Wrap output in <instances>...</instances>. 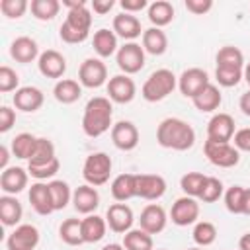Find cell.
<instances>
[{
  "instance_id": "obj_26",
  "label": "cell",
  "mask_w": 250,
  "mask_h": 250,
  "mask_svg": "<svg viewBox=\"0 0 250 250\" xmlns=\"http://www.w3.org/2000/svg\"><path fill=\"white\" fill-rule=\"evenodd\" d=\"M53 96L59 104H64V105L74 104L82 96V84L72 78H61L53 88Z\"/></svg>"
},
{
  "instance_id": "obj_21",
  "label": "cell",
  "mask_w": 250,
  "mask_h": 250,
  "mask_svg": "<svg viewBox=\"0 0 250 250\" xmlns=\"http://www.w3.org/2000/svg\"><path fill=\"white\" fill-rule=\"evenodd\" d=\"M27 197H29V203L33 207V211L37 215H51L55 211L53 207V199H51V189H49V184L45 182H35L31 184L29 191H27Z\"/></svg>"
},
{
  "instance_id": "obj_13",
  "label": "cell",
  "mask_w": 250,
  "mask_h": 250,
  "mask_svg": "<svg viewBox=\"0 0 250 250\" xmlns=\"http://www.w3.org/2000/svg\"><path fill=\"white\" fill-rule=\"evenodd\" d=\"M234 119L229 113H215L207 123V139L215 143H230L234 137Z\"/></svg>"
},
{
  "instance_id": "obj_55",
  "label": "cell",
  "mask_w": 250,
  "mask_h": 250,
  "mask_svg": "<svg viewBox=\"0 0 250 250\" xmlns=\"http://www.w3.org/2000/svg\"><path fill=\"white\" fill-rule=\"evenodd\" d=\"M8 160H10V148L6 145L0 146V170L8 168Z\"/></svg>"
},
{
  "instance_id": "obj_18",
  "label": "cell",
  "mask_w": 250,
  "mask_h": 250,
  "mask_svg": "<svg viewBox=\"0 0 250 250\" xmlns=\"http://www.w3.org/2000/svg\"><path fill=\"white\" fill-rule=\"evenodd\" d=\"M111 29L117 37L125 39L127 43L129 41H135L137 37L143 35V25L139 21V18L135 14H127V12H121L113 18V23H111Z\"/></svg>"
},
{
  "instance_id": "obj_39",
  "label": "cell",
  "mask_w": 250,
  "mask_h": 250,
  "mask_svg": "<svg viewBox=\"0 0 250 250\" xmlns=\"http://www.w3.org/2000/svg\"><path fill=\"white\" fill-rule=\"evenodd\" d=\"M70 27L78 29V31H88L90 33V25H92V12L88 8V4L72 8L66 12V20H64Z\"/></svg>"
},
{
  "instance_id": "obj_19",
  "label": "cell",
  "mask_w": 250,
  "mask_h": 250,
  "mask_svg": "<svg viewBox=\"0 0 250 250\" xmlns=\"http://www.w3.org/2000/svg\"><path fill=\"white\" fill-rule=\"evenodd\" d=\"M37 68L45 78H61L66 72V59L59 51L47 49L39 55Z\"/></svg>"
},
{
  "instance_id": "obj_31",
  "label": "cell",
  "mask_w": 250,
  "mask_h": 250,
  "mask_svg": "<svg viewBox=\"0 0 250 250\" xmlns=\"http://www.w3.org/2000/svg\"><path fill=\"white\" fill-rule=\"evenodd\" d=\"M143 49L154 57L164 55L168 49V37L160 27H148L143 31Z\"/></svg>"
},
{
  "instance_id": "obj_25",
  "label": "cell",
  "mask_w": 250,
  "mask_h": 250,
  "mask_svg": "<svg viewBox=\"0 0 250 250\" xmlns=\"http://www.w3.org/2000/svg\"><path fill=\"white\" fill-rule=\"evenodd\" d=\"M23 217V207L16 199V195H2L0 197V221L4 227H18Z\"/></svg>"
},
{
  "instance_id": "obj_61",
  "label": "cell",
  "mask_w": 250,
  "mask_h": 250,
  "mask_svg": "<svg viewBox=\"0 0 250 250\" xmlns=\"http://www.w3.org/2000/svg\"><path fill=\"white\" fill-rule=\"evenodd\" d=\"M188 250H203V248H199V246H195V248H188Z\"/></svg>"
},
{
  "instance_id": "obj_8",
  "label": "cell",
  "mask_w": 250,
  "mask_h": 250,
  "mask_svg": "<svg viewBox=\"0 0 250 250\" xmlns=\"http://www.w3.org/2000/svg\"><path fill=\"white\" fill-rule=\"evenodd\" d=\"M39 229L35 225L23 223L18 225L6 238V248L8 250H35L39 244Z\"/></svg>"
},
{
  "instance_id": "obj_9",
  "label": "cell",
  "mask_w": 250,
  "mask_h": 250,
  "mask_svg": "<svg viewBox=\"0 0 250 250\" xmlns=\"http://www.w3.org/2000/svg\"><path fill=\"white\" fill-rule=\"evenodd\" d=\"M170 219L174 225L178 227H188V225H195L199 219V203L195 197L189 195H182L172 203L170 209Z\"/></svg>"
},
{
  "instance_id": "obj_24",
  "label": "cell",
  "mask_w": 250,
  "mask_h": 250,
  "mask_svg": "<svg viewBox=\"0 0 250 250\" xmlns=\"http://www.w3.org/2000/svg\"><path fill=\"white\" fill-rule=\"evenodd\" d=\"M111 197L117 203H125L131 197H137V174H119L111 182Z\"/></svg>"
},
{
  "instance_id": "obj_47",
  "label": "cell",
  "mask_w": 250,
  "mask_h": 250,
  "mask_svg": "<svg viewBox=\"0 0 250 250\" xmlns=\"http://www.w3.org/2000/svg\"><path fill=\"white\" fill-rule=\"evenodd\" d=\"M59 168H61V162H59V158H55L53 162H49V164H45V166H27V172H29V176L35 178L37 182H43V180L53 178V176L59 172Z\"/></svg>"
},
{
  "instance_id": "obj_15",
  "label": "cell",
  "mask_w": 250,
  "mask_h": 250,
  "mask_svg": "<svg viewBox=\"0 0 250 250\" xmlns=\"http://www.w3.org/2000/svg\"><path fill=\"white\" fill-rule=\"evenodd\" d=\"M166 193V180L158 174H137V197L156 201Z\"/></svg>"
},
{
  "instance_id": "obj_17",
  "label": "cell",
  "mask_w": 250,
  "mask_h": 250,
  "mask_svg": "<svg viewBox=\"0 0 250 250\" xmlns=\"http://www.w3.org/2000/svg\"><path fill=\"white\" fill-rule=\"evenodd\" d=\"M166 223H168V215L164 211L162 205L158 203H148L143 211H141V217H139V225L143 230H146L148 234H158L166 229Z\"/></svg>"
},
{
  "instance_id": "obj_4",
  "label": "cell",
  "mask_w": 250,
  "mask_h": 250,
  "mask_svg": "<svg viewBox=\"0 0 250 250\" xmlns=\"http://www.w3.org/2000/svg\"><path fill=\"white\" fill-rule=\"evenodd\" d=\"M111 168H113V162H111L109 154H105V152H92L84 160L82 178L86 180V184L98 188V186H104L109 180Z\"/></svg>"
},
{
  "instance_id": "obj_54",
  "label": "cell",
  "mask_w": 250,
  "mask_h": 250,
  "mask_svg": "<svg viewBox=\"0 0 250 250\" xmlns=\"http://www.w3.org/2000/svg\"><path fill=\"white\" fill-rule=\"evenodd\" d=\"M238 107H240V111H242L246 117H250V90L244 92V94L240 96V100H238Z\"/></svg>"
},
{
  "instance_id": "obj_29",
  "label": "cell",
  "mask_w": 250,
  "mask_h": 250,
  "mask_svg": "<svg viewBox=\"0 0 250 250\" xmlns=\"http://www.w3.org/2000/svg\"><path fill=\"white\" fill-rule=\"evenodd\" d=\"M105 230H107V223H105L104 217L92 213V215H86L82 219V236H84V242H88V244L100 242L105 236Z\"/></svg>"
},
{
  "instance_id": "obj_57",
  "label": "cell",
  "mask_w": 250,
  "mask_h": 250,
  "mask_svg": "<svg viewBox=\"0 0 250 250\" xmlns=\"http://www.w3.org/2000/svg\"><path fill=\"white\" fill-rule=\"evenodd\" d=\"M84 4H88V2L86 0H62V6H66L68 10L78 8V6H84Z\"/></svg>"
},
{
  "instance_id": "obj_41",
  "label": "cell",
  "mask_w": 250,
  "mask_h": 250,
  "mask_svg": "<svg viewBox=\"0 0 250 250\" xmlns=\"http://www.w3.org/2000/svg\"><path fill=\"white\" fill-rule=\"evenodd\" d=\"M205 180H207V176L201 174V172H188V174L182 176L180 188H182L184 195H189V197H197L199 199L201 189L205 186Z\"/></svg>"
},
{
  "instance_id": "obj_48",
  "label": "cell",
  "mask_w": 250,
  "mask_h": 250,
  "mask_svg": "<svg viewBox=\"0 0 250 250\" xmlns=\"http://www.w3.org/2000/svg\"><path fill=\"white\" fill-rule=\"evenodd\" d=\"M59 35H61V39H62L64 43L76 45V43H84L90 33H88V31H78V29L70 27L66 21H62V25H61V29H59Z\"/></svg>"
},
{
  "instance_id": "obj_30",
  "label": "cell",
  "mask_w": 250,
  "mask_h": 250,
  "mask_svg": "<svg viewBox=\"0 0 250 250\" xmlns=\"http://www.w3.org/2000/svg\"><path fill=\"white\" fill-rule=\"evenodd\" d=\"M146 16L152 23V27H164L174 20V6L168 0H154L146 8Z\"/></svg>"
},
{
  "instance_id": "obj_6",
  "label": "cell",
  "mask_w": 250,
  "mask_h": 250,
  "mask_svg": "<svg viewBox=\"0 0 250 250\" xmlns=\"http://www.w3.org/2000/svg\"><path fill=\"white\" fill-rule=\"evenodd\" d=\"M115 61H117V66L121 68L123 74H127V76L135 74L145 66V49L139 43L129 41L117 49Z\"/></svg>"
},
{
  "instance_id": "obj_56",
  "label": "cell",
  "mask_w": 250,
  "mask_h": 250,
  "mask_svg": "<svg viewBox=\"0 0 250 250\" xmlns=\"http://www.w3.org/2000/svg\"><path fill=\"white\" fill-rule=\"evenodd\" d=\"M238 250H250V232L242 234L238 240Z\"/></svg>"
},
{
  "instance_id": "obj_1",
  "label": "cell",
  "mask_w": 250,
  "mask_h": 250,
  "mask_svg": "<svg viewBox=\"0 0 250 250\" xmlns=\"http://www.w3.org/2000/svg\"><path fill=\"white\" fill-rule=\"evenodd\" d=\"M111 119H113L111 100L104 98V96L90 98L84 107V115H82V131H84V135H88L92 139L102 137L104 133H107L113 127Z\"/></svg>"
},
{
  "instance_id": "obj_58",
  "label": "cell",
  "mask_w": 250,
  "mask_h": 250,
  "mask_svg": "<svg viewBox=\"0 0 250 250\" xmlns=\"http://www.w3.org/2000/svg\"><path fill=\"white\" fill-rule=\"evenodd\" d=\"M242 215H250V188L244 189V209Z\"/></svg>"
},
{
  "instance_id": "obj_33",
  "label": "cell",
  "mask_w": 250,
  "mask_h": 250,
  "mask_svg": "<svg viewBox=\"0 0 250 250\" xmlns=\"http://www.w3.org/2000/svg\"><path fill=\"white\" fill-rule=\"evenodd\" d=\"M37 139L35 135L31 133H20L12 139V145H10V150L16 158H21V160H29L35 152V146H37Z\"/></svg>"
},
{
  "instance_id": "obj_34",
  "label": "cell",
  "mask_w": 250,
  "mask_h": 250,
  "mask_svg": "<svg viewBox=\"0 0 250 250\" xmlns=\"http://www.w3.org/2000/svg\"><path fill=\"white\" fill-rule=\"evenodd\" d=\"M59 236L68 246H80L84 244L82 236V219H66L59 227Z\"/></svg>"
},
{
  "instance_id": "obj_7",
  "label": "cell",
  "mask_w": 250,
  "mask_h": 250,
  "mask_svg": "<svg viewBox=\"0 0 250 250\" xmlns=\"http://www.w3.org/2000/svg\"><path fill=\"white\" fill-rule=\"evenodd\" d=\"M78 82L84 88H100L107 82V66L102 59H86L78 68Z\"/></svg>"
},
{
  "instance_id": "obj_44",
  "label": "cell",
  "mask_w": 250,
  "mask_h": 250,
  "mask_svg": "<svg viewBox=\"0 0 250 250\" xmlns=\"http://www.w3.org/2000/svg\"><path fill=\"white\" fill-rule=\"evenodd\" d=\"M29 8L27 0H0V12L10 18V20H18L21 18Z\"/></svg>"
},
{
  "instance_id": "obj_5",
  "label": "cell",
  "mask_w": 250,
  "mask_h": 250,
  "mask_svg": "<svg viewBox=\"0 0 250 250\" xmlns=\"http://www.w3.org/2000/svg\"><path fill=\"white\" fill-rule=\"evenodd\" d=\"M203 152L207 160L217 168H232L240 162V152L230 143H215L207 139L203 143Z\"/></svg>"
},
{
  "instance_id": "obj_51",
  "label": "cell",
  "mask_w": 250,
  "mask_h": 250,
  "mask_svg": "<svg viewBox=\"0 0 250 250\" xmlns=\"http://www.w3.org/2000/svg\"><path fill=\"white\" fill-rule=\"evenodd\" d=\"M232 145L244 152H250V127H244V129H238L232 137Z\"/></svg>"
},
{
  "instance_id": "obj_20",
  "label": "cell",
  "mask_w": 250,
  "mask_h": 250,
  "mask_svg": "<svg viewBox=\"0 0 250 250\" xmlns=\"http://www.w3.org/2000/svg\"><path fill=\"white\" fill-rule=\"evenodd\" d=\"M12 102H14L16 109L25 111V113H33L43 105L45 96L37 86H21V88L16 90Z\"/></svg>"
},
{
  "instance_id": "obj_11",
  "label": "cell",
  "mask_w": 250,
  "mask_h": 250,
  "mask_svg": "<svg viewBox=\"0 0 250 250\" xmlns=\"http://www.w3.org/2000/svg\"><path fill=\"white\" fill-rule=\"evenodd\" d=\"M207 84H209V74H207L203 68H197V66L186 68V70L180 74V78H178V88H180V92H182L186 98H189V100H193Z\"/></svg>"
},
{
  "instance_id": "obj_38",
  "label": "cell",
  "mask_w": 250,
  "mask_h": 250,
  "mask_svg": "<svg viewBox=\"0 0 250 250\" xmlns=\"http://www.w3.org/2000/svg\"><path fill=\"white\" fill-rule=\"evenodd\" d=\"M29 10H31V16L35 20L51 21L61 10V2L59 0H31Z\"/></svg>"
},
{
  "instance_id": "obj_60",
  "label": "cell",
  "mask_w": 250,
  "mask_h": 250,
  "mask_svg": "<svg viewBox=\"0 0 250 250\" xmlns=\"http://www.w3.org/2000/svg\"><path fill=\"white\" fill-rule=\"evenodd\" d=\"M244 80H246V84L250 86V62L244 64Z\"/></svg>"
},
{
  "instance_id": "obj_12",
  "label": "cell",
  "mask_w": 250,
  "mask_h": 250,
  "mask_svg": "<svg viewBox=\"0 0 250 250\" xmlns=\"http://www.w3.org/2000/svg\"><path fill=\"white\" fill-rule=\"evenodd\" d=\"M137 94L135 80L127 74H115L107 80V98L115 104H129Z\"/></svg>"
},
{
  "instance_id": "obj_59",
  "label": "cell",
  "mask_w": 250,
  "mask_h": 250,
  "mask_svg": "<svg viewBox=\"0 0 250 250\" xmlns=\"http://www.w3.org/2000/svg\"><path fill=\"white\" fill-rule=\"evenodd\" d=\"M102 250H125L123 244H117V242H111V244H105Z\"/></svg>"
},
{
  "instance_id": "obj_37",
  "label": "cell",
  "mask_w": 250,
  "mask_h": 250,
  "mask_svg": "<svg viewBox=\"0 0 250 250\" xmlns=\"http://www.w3.org/2000/svg\"><path fill=\"white\" fill-rule=\"evenodd\" d=\"M49 189H51V199H53L55 211L64 209L72 201V189L64 180H51L49 182Z\"/></svg>"
},
{
  "instance_id": "obj_23",
  "label": "cell",
  "mask_w": 250,
  "mask_h": 250,
  "mask_svg": "<svg viewBox=\"0 0 250 250\" xmlns=\"http://www.w3.org/2000/svg\"><path fill=\"white\" fill-rule=\"evenodd\" d=\"M39 45L35 39L27 37V35H21V37H16L10 45V57L16 61V62H21V64H27V62H33L35 59H39Z\"/></svg>"
},
{
  "instance_id": "obj_43",
  "label": "cell",
  "mask_w": 250,
  "mask_h": 250,
  "mask_svg": "<svg viewBox=\"0 0 250 250\" xmlns=\"http://www.w3.org/2000/svg\"><path fill=\"white\" fill-rule=\"evenodd\" d=\"M223 195H225L223 182H221L219 178H215V176H207L199 199H201L203 203H215V201H217L219 197H223Z\"/></svg>"
},
{
  "instance_id": "obj_3",
  "label": "cell",
  "mask_w": 250,
  "mask_h": 250,
  "mask_svg": "<svg viewBox=\"0 0 250 250\" xmlns=\"http://www.w3.org/2000/svg\"><path fill=\"white\" fill-rule=\"evenodd\" d=\"M176 86H178V76L168 68H158L145 80L141 88V96L146 102H162L176 90Z\"/></svg>"
},
{
  "instance_id": "obj_50",
  "label": "cell",
  "mask_w": 250,
  "mask_h": 250,
  "mask_svg": "<svg viewBox=\"0 0 250 250\" xmlns=\"http://www.w3.org/2000/svg\"><path fill=\"white\" fill-rule=\"evenodd\" d=\"M184 6L188 12H191L195 16H203L213 8V0H186Z\"/></svg>"
},
{
  "instance_id": "obj_2",
  "label": "cell",
  "mask_w": 250,
  "mask_h": 250,
  "mask_svg": "<svg viewBox=\"0 0 250 250\" xmlns=\"http://www.w3.org/2000/svg\"><path fill=\"white\" fill-rule=\"evenodd\" d=\"M156 141L164 148L188 150L195 143V131L188 121L180 117H166L156 129Z\"/></svg>"
},
{
  "instance_id": "obj_32",
  "label": "cell",
  "mask_w": 250,
  "mask_h": 250,
  "mask_svg": "<svg viewBox=\"0 0 250 250\" xmlns=\"http://www.w3.org/2000/svg\"><path fill=\"white\" fill-rule=\"evenodd\" d=\"M217 68H232V70H244V55L238 47L225 45L217 53Z\"/></svg>"
},
{
  "instance_id": "obj_28",
  "label": "cell",
  "mask_w": 250,
  "mask_h": 250,
  "mask_svg": "<svg viewBox=\"0 0 250 250\" xmlns=\"http://www.w3.org/2000/svg\"><path fill=\"white\" fill-rule=\"evenodd\" d=\"M191 102H193L195 109H199L201 113H211V111H215V109L221 105L223 96H221V90H219L215 84L209 82Z\"/></svg>"
},
{
  "instance_id": "obj_42",
  "label": "cell",
  "mask_w": 250,
  "mask_h": 250,
  "mask_svg": "<svg viewBox=\"0 0 250 250\" xmlns=\"http://www.w3.org/2000/svg\"><path fill=\"white\" fill-rule=\"evenodd\" d=\"M244 189L242 186H232L225 191V207L232 215H242L244 209Z\"/></svg>"
},
{
  "instance_id": "obj_22",
  "label": "cell",
  "mask_w": 250,
  "mask_h": 250,
  "mask_svg": "<svg viewBox=\"0 0 250 250\" xmlns=\"http://www.w3.org/2000/svg\"><path fill=\"white\" fill-rule=\"evenodd\" d=\"M72 205L82 215H92L100 205V193L94 186L84 184L72 191Z\"/></svg>"
},
{
  "instance_id": "obj_14",
  "label": "cell",
  "mask_w": 250,
  "mask_h": 250,
  "mask_svg": "<svg viewBox=\"0 0 250 250\" xmlns=\"http://www.w3.org/2000/svg\"><path fill=\"white\" fill-rule=\"evenodd\" d=\"M111 143L119 150H125V152L137 148V145H139V129H137V125L133 121H127V119L113 123V127H111Z\"/></svg>"
},
{
  "instance_id": "obj_27",
  "label": "cell",
  "mask_w": 250,
  "mask_h": 250,
  "mask_svg": "<svg viewBox=\"0 0 250 250\" xmlns=\"http://www.w3.org/2000/svg\"><path fill=\"white\" fill-rule=\"evenodd\" d=\"M94 51L98 53L100 59H107L111 55L117 53L119 45H117V35L113 33V29H107V27H102L94 33Z\"/></svg>"
},
{
  "instance_id": "obj_62",
  "label": "cell",
  "mask_w": 250,
  "mask_h": 250,
  "mask_svg": "<svg viewBox=\"0 0 250 250\" xmlns=\"http://www.w3.org/2000/svg\"><path fill=\"white\" fill-rule=\"evenodd\" d=\"M156 250H166V248H156Z\"/></svg>"
},
{
  "instance_id": "obj_35",
  "label": "cell",
  "mask_w": 250,
  "mask_h": 250,
  "mask_svg": "<svg viewBox=\"0 0 250 250\" xmlns=\"http://www.w3.org/2000/svg\"><path fill=\"white\" fill-rule=\"evenodd\" d=\"M123 246L125 250H154L152 234L143 229H131L123 234Z\"/></svg>"
},
{
  "instance_id": "obj_45",
  "label": "cell",
  "mask_w": 250,
  "mask_h": 250,
  "mask_svg": "<svg viewBox=\"0 0 250 250\" xmlns=\"http://www.w3.org/2000/svg\"><path fill=\"white\" fill-rule=\"evenodd\" d=\"M244 78V70H232V68H215V80L223 88H232Z\"/></svg>"
},
{
  "instance_id": "obj_10",
  "label": "cell",
  "mask_w": 250,
  "mask_h": 250,
  "mask_svg": "<svg viewBox=\"0 0 250 250\" xmlns=\"http://www.w3.org/2000/svg\"><path fill=\"white\" fill-rule=\"evenodd\" d=\"M105 223L113 232L125 234L133 229V223H135L133 209L127 203H113L105 211Z\"/></svg>"
},
{
  "instance_id": "obj_49",
  "label": "cell",
  "mask_w": 250,
  "mask_h": 250,
  "mask_svg": "<svg viewBox=\"0 0 250 250\" xmlns=\"http://www.w3.org/2000/svg\"><path fill=\"white\" fill-rule=\"evenodd\" d=\"M16 125V111L10 105L0 107V133H8Z\"/></svg>"
},
{
  "instance_id": "obj_36",
  "label": "cell",
  "mask_w": 250,
  "mask_h": 250,
  "mask_svg": "<svg viewBox=\"0 0 250 250\" xmlns=\"http://www.w3.org/2000/svg\"><path fill=\"white\" fill-rule=\"evenodd\" d=\"M57 158L55 154V145L51 139L47 137H39L37 139V146H35V152L33 156L27 160V166H45L49 162H53Z\"/></svg>"
},
{
  "instance_id": "obj_16",
  "label": "cell",
  "mask_w": 250,
  "mask_h": 250,
  "mask_svg": "<svg viewBox=\"0 0 250 250\" xmlns=\"http://www.w3.org/2000/svg\"><path fill=\"white\" fill-rule=\"evenodd\" d=\"M27 180H29V172L25 168L8 166L0 174V189L6 195H18L20 191H23L27 188Z\"/></svg>"
},
{
  "instance_id": "obj_40",
  "label": "cell",
  "mask_w": 250,
  "mask_h": 250,
  "mask_svg": "<svg viewBox=\"0 0 250 250\" xmlns=\"http://www.w3.org/2000/svg\"><path fill=\"white\" fill-rule=\"evenodd\" d=\"M193 242L199 246V248H205V246H211L215 240H217V227L209 221H197L195 227H193Z\"/></svg>"
},
{
  "instance_id": "obj_53",
  "label": "cell",
  "mask_w": 250,
  "mask_h": 250,
  "mask_svg": "<svg viewBox=\"0 0 250 250\" xmlns=\"http://www.w3.org/2000/svg\"><path fill=\"white\" fill-rule=\"evenodd\" d=\"M113 6H115V2H113V0H92V4H90L92 12H94V14H98V16H104V14L111 12V8H113Z\"/></svg>"
},
{
  "instance_id": "obj_52",
  "label": "cell",
  "mask_w": 250,
  "mask_h": 250,
  "mask_svg": "<svg viewBox=\"0 0 250 250\" xmlns=\"http://www.w3.org/2000/svg\"><path fill=\"white\" fill-rule=\"evenodd\" d=\"M119 6L127 14H137V12L145 10V8H148V2L146 0H121Z\"/></svg>"
},
{
  "instance_id": "obj_46",
  "label": "cell",
  "mask_w": 250,
  "mask_h": 250,
  "mask_svg": "<svg viewBox=\"0 0 250 250\" xmlns=\"http://www.w3.org/2000/svg\"><path fill=\"white\" fill-rule=\"evenodd\" d=\"M18 88H21L18 72L14 68L2 64L0 66V92L6 94V92H12V90H18Z\"/></svg>"
}]
</instances>
